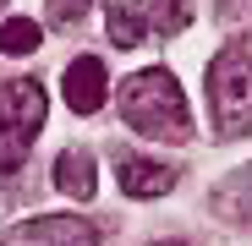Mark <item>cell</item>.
<instances>
[{"label": "cell", "instance_id": "52a82bcc", "mask_svg": "<svg viewBox=\"0 0 252 246\" xmlns=\"http://www.w3.org/2000/svg\"><path fill=\"white\" fill-rule=\"evenodd\" d=\"M115 175H121V191H126V197H164V191L176 186V164L126 153V159L115 164Z\"/></svg>", "mask_w": 252, "mask_h": 246}, {"label": "cell", "instance_id": "5b68a950", "mask_svg": "<svg viewBox=\"0 0 252 246\" xmlns=\"http://www.w3.org/2000/svg\"><path fill=\"white\" fill-rule=\"evenodd\" d=\"M0 246H99V230L77 214H50V219H28L6 230Z\"/></svg>", "mask_w": 252, "mask_h": 246}, {"label": "cell", "instance_id": "ba28073f", "mask_svg": "<svg viewBox=\"0 0 252 246\" xmlns=\"http://www.w3.org/2000/svg\"><path fill=\"white\" fill-rule=\"evenodd\" d=\"M214 208H220L230 224L252 230V164H241L236 175H225V181H220V191H214Z\"/></svg>", "mask_w": 252, "mask_h": 246}, {"label": "cell", "instance_id": "30bf717a", "mask_svg": "<svg viewBox=\"0 0 252 246\" xmlns=\"http://www.w3.org/2000/svg\"><path fill=\"white\" fill-rule=\"evenodd\" d=\"M28 50H38V22H28V17L0 22V55H28Z\"/></svg>", "mask_w": 252, "mask_h": 246}, {"label": "cell", "instance_id": "277c9868", "mask_svg": "<svg viewBox=\"0 0 252 246\" xmlns=\"http://www.w3.org/2000/svg\"><path fill=\"white\" fill-rule=\"evenodd\" d=\"M187 27V0H110V38L121 50L143 44L148 33Z\"/></svg>", "mask_w": 252, "mask_h": 246}, {"label": "cell", "instance_id": "8fae6325", "mask_svg": "<svg viewBox=\"0 0 252 246\" xmlns=\"http://www.w3.org/2000/svg\"><path fill=\"white\" fill-rule=\"evenodd\" d=\"M82 11H88V0H50V17L55 22H77Z\"/></svg>", "mask_w": 252, "mask_h": 246}, {"label": "cell", "instance_id": "9c48e42d", "mask_svg": "<svg viewBox=\"0 0 252 246\" xmlns=\"http://www.w3.org/2000/svg\"><path fill=\"white\" fill-rule=\"evenodd\" d=\"M55 186H61L66 197H77V202H88V197H94V186H99V175H94V153L66 148V153H61V164H55Z\"/></svg>", "mask_w": 252, "mask_h": 246}, {"label": "cell", "instance_id": "7a4b0ae2", "mask_svg": "<svg viewBox=\"0 0 252 246\" xmlns=\"http://www.w3.org/2000/svg\"><path fill=\"white\" fill-rule=\"evenodd\" d=\"M208 120H214L220 142H236L252 132V44L247 38H230L208 60Z\"/></svg>", "mask_w": 252, "mask_h": 246}, {"label": "cell", "instance_id": "8992f818", "mask_svg": "<svg viewBox=\"0 0 252 246\" xmlns=\"http://www.w3.org/2000/svg\"><path fill=\"white\" fill-rule=\"evenodd\" d=\"M61 93H66V104H71L77 115H94V109L104 104V93H110L104 60H94V55L71 60V66H66V77H61Z\"/></svg>", "mask_w": 252, "mask_h": 246}, {"label": "cell", "instance_id": "3957f363", "mask_svg": "<svg viewBox=\"0 0 252 246\" xmlns=\"http://www.w3.org/2000/svg\"><path fill=\"white\" fill-rule=\"evenodd\" d=\"M44 132V88L33 77H11L0 88V175H17L28 148Z\"/></svg>", "mask_w": 252, "mask_h": 246}, {"label": "cell", "instance_id": "6da1fadb", "mask_svg": "<svg viewBox=\"0 0 252 246\" xmlns=\"http://www.w3.org/2000/svg\"><path fill=\"white\" fill-rule=\"evenodd\" d=\"M121 120L148 142H187L192 137V115H187V93L170 71H137L121 82Z\"/></svg>", "mask_w": 252, "mask_h": 246}]
</instances>
